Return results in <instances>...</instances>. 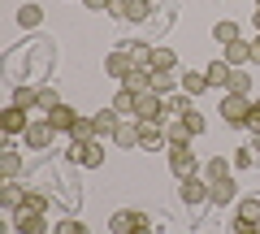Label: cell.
Masks as SVG:
<instances>
[{"mask_svg":"<svg viewBox=\"0 0 260 234\" xmlns=\"http://www.w3.org/2000/svg\"><path fill=\"white\" fill-rule=\"evenodd\" d=\"M52 139H56L52 122H48L44 113H35V117H30V126H26V135H22V143H26L30 152H48V148H52Z\"/></svg>","mask_w":260,"mask_h":234,"instance_id":"1","label":"cell"},{"mask_svg":"<svg viewBox=\"0 0 260 234\" xmlns=\"http://www.w3.org/2000/svg\"><path fill=\"white\" fill-rule=\"evenodd\" d=\"M225 117V126H247V113H251V95H234V91H225L221 95V109H217Z\"/></svg>","mask_w":260,"mask_h":234,"instance_id":"2","label":"cell"},{"mask_svg":"<svg viewBox=\"0 0 260 234\" xmlns=\"http://www.w3.org/2000/svg\"><path fill=\"white\" fill-rule=\"evenodd\" d=\"M135 122H165V95H156L148 87V91L135 95Z\"/></svg>","mask_w":260,"mask_h":234,"instance_id":"3","label":"cell"},{"mask_svg":"<svg viewBox=\"0 0 260 234\" xmlns=\"http://www.w3.org/2000/svg\"><path fill=\"white\" fill-rule=\"evenodd\" d=\"M130 70H139V65H135V56H130V44H117L109 56H104V74L117 78V83H126Z\"/></svg>","mask_w":260,"mask_h":234,"instance_id":"4","label":"cell"},{"mask_svg":"<svg viewBox=\"0 0 260 234\" xmlns=\"http://www.w3.org/2000/svg\"><path fill=\"white\" fill-rule=\"evenodd\" d=\"M200 156H195L191 148H169V174L174 178H191V174H200Z\"/></svg>","mask_w":260,"mask_h":234,"instance_id":"5","label":"cell"},{"mask_svg":"<svg viewBox=\"0 0 260 234\" xmlns=\"http://www.w3.org/2000/svg\"><path fill=\"white\" fill-rule=\"evenodd\" d=\"M178 199H182V204H204L208 199V178L204 174H191V178H178Z\"/></svg>","mask_w":260,"mask_h":234,"instance_id":"6","label":"cell"},{"mask_svg":"<svg viewBox=\"0 0 260 234\" xmlns=\"http://www.w3.org/2000/svg\"><path fill=\"white\" fill-rule=\"evenodd\" d=\"M70 160H78L83 169H100L104 165V143L91 139V143H70Z\"/></svg>","mask_w":260,"mask_h":234,"instance_id":"7","label":"cell"},{"mask_svg":"<svg viewBox=\"0 0 260 234\" xmlns=\"http://www.w3.org/2000/svg\"><path fill=\"white\" fill-rule=\"evenodd\" d=\"M160 148H169L165 122H139V152H160Z\"/></svg>","mask_w":260,"mask_h":234,"instance_id":"8","label":"cell"},{"mask_svg":"<svg viewBox=\"0 0 260 234\" xmlns=\"http://www.w3.org/2000/svg\"><path fill=\"white\" fill-rule=\"evenodd\" d=\"M139 225H148V217H143L139 208H117V213L109 217V230L113 234H135Z\"/></svg>","mask_w":260,"mask_h":234,"instance_id":"9","label":"cell"},{"mask_svg":"<svg viewBox=\"0 0 260 234\" xmlns=\"http://www.w3.org/2000/svg\"><path fill=\"white\" fill-rule=\"evenodd\" d=\"M13 230L18 234H48V221L35 208H18V213H13Z\"/></svg>","mask_w":260,"mask_h":234,"instance_id":"10","label":"cell"},{"mask_svg":"<svg viewBox=\"0 0 260 234\" xmlns=\"http://www.w3.org/2000/svg\"><path fill=\"white\" fill-rule=\"evenodd\" d=\"M30 117H35V113H26V109H18V104H9V109L0 113V126H5V135H26V126H30Z\"/></svg>","mask_w":260,"mask_h":234,"instance_id":"11","label":"cell"},{"mask_svg":"<svg viewBox=\"0 0 260 234\" xmlns=\"http://www.w3.org/2000/svg\"><path fill=\"white\" fill-rule=\"evenodd\" d=\"M109 143H117L121 152H135V148H139V122H135V117H121Z\"/></svg>","mask_w":260,"mask_h":234,"instance_id":"12","label":"cell"},{"mask_svg":"<svg viewBox=\"0 0 260 234\" xmlns=\"http://www.w3.org/2000/svg\"><path fill=\"white\" fill-rule=\"evenodd\" d=\"M239 199V182L234 178H217V182H208V204H234Z\"/></svg>","mask_w":260,"mask_h":234,"instance_id":"13","label":"cell"},{"mask_svg":"<svg viewBox=\"0 0 260 234\" xmlns=\"http://www.w3.org/2000/svg\"><path fill=\"white\" fill-rule=\"evenodd\" d=\"M44 117H48V122H52V130L56 135H70V130H74V122H78V113H74V104H56V109L52 113H44Z\"/></svg>","mask_w":260,"mask_h":234,"instance_id":"14","label":"cell"},{"mask_svg":"<svg viewBox=\"0 0 260 234\" xmlns=\"http://www.w3.org/2000/svg\"><path fill=\"white\" fill-rule=\"evenodd\" d=\"M26 195H30V191L22 187L18 178H13V182H5V187H0V208H5V213H18V208L26 204Z\"/></svg>","mask_w":260,"mask_h":234,"instance_id":"15","label":"cell"},{"mask_svg":"<svg viewBox=\"0 0 260 234\" xmlns=\"http://www.w3.org/2000/svg\"><path fill=\"white\" fill-rule=\"evenodd\" d=\"M225 61H230L234 70L239 65H251V61H256V44H247V39H234V44H225Z\"/></svg>","mask_w":260,"mask_h":234,"instance_id":"16","label":"cell"},{"mask_svg":"<svg viewBox=\"0 0 260 234\" xmlns=\"http://www.w3.org/2000/svg\"><path fill=\"white\" fill-rule=\"evenodd\" d=\"M9 104H18V109L35 113V109H39V87H30V83H13V95H9Z\"/></svg>","mask_w":260,"mask_h":234,"instance_id":"17","label":"cell"},{"mask_svg":"<svg viewBox=\"0 0 260 234\" xmlns=\"http://www.w3.org/2000/svg\"><path fill=\"white\" fill-rule=\"evenodd\" d=\"M91 122H95V139H113V130H117V122H121V117H117V109L109 104V109H100V113H95Z\"/></svg>","mask_w":260,"mask_h":234,"instance_id":"18","label":"cell"},{"mask_svg":"<svg viewBox=\"0 0 260 234\" xmlns=\"http://www.w3.org/2000/svg\"><path fill=\"white\" fill-rule=\"evenodd\" d=\"M178 70H152V91L156 95H174L178 87H182V78H174Z\"/></svg>","mask_w":260,"mask_h":234,"instance_id":"19","label":"cell"},{"mask_svg":"<svg viewBox=\"0 0 260 234\" xmlns=\"http://www.w3.org/2000/svg\"><path fill=\"white\" fill-rule=\"evenodd\" d=\"M230 74H234V65L230 61H208V70H204V78H208V87H230Z\"/></svg>","mask_w":260,"mask_h":234,"instance_id":"20","label":"cell"},{"mask_svg":"<svg viewBox=\"0 0 260 234\" xmlns=\"http://www.w3.org/2000/svg\"><path fill=\"white\" fill-rule=\"evenodd\" d=\"M195 95H186V91H174V95H165V122H174V117H182V113H191L195 109Z\"/></svg>","mask_w":260,"mask_h":234,"instance_id":"21","label":"cell"},{"mask_svg":"<svg viewBox=\"0 0 260 234\" xmlns=\"http://www.w3.org/2000/svg\"><path fill=\"white\" fill-rule=\"evenodd\" d=\"M165 135H169V148H186V143L195 139V135L186 130V122H182V117H174V122H165Z\"/></svg>","mask_w":260,"mask_h":234,"instance_id":"22","label":"cell"},{"mask_svg":"<svg viewBox=\"0 0 260 234\" xmlns=\"http://www.w3.org/2000/svg\"><path fill=\"white\" fill-rule=\"evenodd\" d=\"M234 217H239V221L260 225V195H243V199H239V208H234Z\"/></svg>","mask_w":260,"mask_h":234,"instance_id":"23","label":"cell"},{"mask_svg":"<svg viewBox=\"0 0 260 234\" xmlns=\"http://www.w3.org/2000/svg\"><path fill=\"white\" fill-rule=\"evenodd\" d=\"M0 174H5V182H13L22 174V156L13 148H0Z\"/></svg>","mask_w":260,"mask_h":234,"instance_id":"24","label":"cell"},{"mask_svg":"<svg viewBox=\"0 0 260 234\" xmlns=\"http://www.w3.org/2000/svg\"><path fill=\"white\" fill-rule=\"evenodd\" d=\"M182 91H186V95H204V91H208L204 70H186V74H182Z\"/></svg>","mask_w":260,"mask_h":234,"instance_id":"25","label":"cell"},{"mask_svg":"<svg viewBox=\"0 0 260 234\" xmlns=\"http://www.w3.org/2000/svg\"><path fill=\"white\" fill-rule=\"evenodd\" d=\"M148 70H178V52H174V48H152Z\"/></svg>","mask_w":260,"mask_h":234,"instance_id":"26","label":"cell"},{"mask_svg":"<svg viewBox=\"0 0 260 234\" xmlns=\"http://www.w3.org/2000/svg\"><path fill=\"white\" fill-rule=\"evenodd\" d=\"M213 39L225 48V44H234V39H243V30H239V22L225 18V22H217V26H213Z\"/></svg>","mask_w":260,"mask_h":234,"instance_id":"27","label":"cell"},{"mask_svg":"<svg viewBox=\"0 0 260 234\" xmlns=\"http://www.w3.org/2000/svg\"><path fill=\"white\" fill-rule=\"evenodd\" d=\"M230 169H234L230 160H221V156H208V165L200 169V174H204L208 182H217V178H230Z\"/></svg>","mask_w":260,"mask_h":234,"instance_id":"28","label":"cell"},{"mask_svg":"<svg viewBox=\"0 0 260 234\" xmlns=\"http://www.w3.org/2000/svg\"><path fill=\"white\" fill-rule=\"evenodd\" d=\"M113 109H117V117H135V91H130V87H117Z\"/></svg>","mask_w":260,"mask_h":234,"instance_id":"29","label":"cell"},{"mask_svg":"<svg viewBox=\"0 0 260 234\" xmlns=\"http://www.w3.org/2000/svg\"><path fill=\"white\" fill-rule=\"evenodd\" d=\"M225 91H234V95H251V74H247V65H239L230 74V87Z\"/></svg>","mask_w":260,"mask_h":234,"instance_id":"30","label":"cell"},{"mask_svg":"<svg viewBox=\"0 0 260 234\" xmlns=\"http://www.w3.org/2000/svg\"><path fill=\"white\" fill-rule=\"evenodd\" d=\"M121 87H130V91H135V95H139V91H148V87H152V70H130V78H126V83H121Z\"/></svg>","mask_w":260,"mask_h":234,"instance_id":"31","label":"cell"},{"mask_svg":"<svg viewBox=\"0 0 260 234\" xmlns=\"http://www.w3.org/2000/svg\"><path fill=\"white\" fill-rule=\"evenodd\" d=\"M95 139V122H87V117H78L74 130H70V143H91Z\"/></svg>","mask_w":260,"mask_h":234,"instance_id":"32","label":"cell"},{"mask_svg":"<svg viewBox=\"0 0 260 234\" xmlns=\"http://www.w3.org/2000/svg\"><path fill=\"white\" fill-rule=\"evenodd\" d=\"M18 22H22V26H39V22H44V9H39V5H22V9H18Z\"/></svg>","mask_w":260,"mask_h":234,"instance_id":"33","label":"cell"},{"mask_svg":"<svg viewBox=\"0 0 260 234\" xmlns=\"http://www.w3.org/2000/svg\"><path fill=\"white\" fill-rule=\"evenodd\" d=\"M256 160H260V156H256V152H251V143H247V148H239V152H234V160H230V165L239 169V174H247V169L256 165Z\"/></svg>","mask_w":260,"mask_h":234,"instance_id":"34","label":"cell"},{"mask_svg":"<svg viewBox=\"0 0 260 234\" xmlns=\"http://www.w3.org/2000/svg\"><path fill=\"white\" fill-rule=\"evenodd\" d=\"M182 122H186V130H191L195 139H200V135L208 130V122H204V113H200V109H191V113H182Z\"/></svg>","mask_w":260,"mask_h":234,"instance_id":"35","label":"cell"},{"mask_svg":"<svg viewBox=\"0 0 260 234\" xmlns=\"http://www.w3.org/2000/svg\"><path fill=\"white\" fill-rule=\"evenodd\" d=\"M56 104H61V95H56V87H39V109H35V113H52Z\"/></svg>","mask_w":260,"mask_h":234,"instance_id":"36","label":"cell"},{"mask_svg":"<svg viewBox=\"0 0 260 234\" xmlns=\"http://www.w3.org/2000/svg\"><path fill=\"white\" fill-rule=\"evenodd\" d=\"M52 234H91V230H87L83 221H70V217H65V221H56V225H52Z\"/></svg>","mask_w":260,"mask_h":234,"instance_id":"37","label":"cell"},{"mask_svg":"<svg viewBox=\"0 0 260 234\" xmlns=\"http://www.w3.org/2000/svg\"><path fill=\"white\" fill-rule=\"evenodd\" d=\"M247 130H251V135L260 130V100H251V113H247Z\"/></svg>","mask_w":260,"mask_h":234,"instance_id":"38","label":"cell"},{"mask_svg":"<svg viewBox=\"0 0 260 234\" xmlns=\"http://www.w3.org/2000/svg\"><path fill=\"white\" fill-rule=\"evenodd\" d=\"M230 234H260V225H251V221H239V217H234Z\"/></svg>","mask_w":260,"mask_h":234,"instance_id":"39","label":"cell"},{"mask_svg":"<svg viewBox=\"0 0 260 234\" xmlns=\"http://www.w3.org/2000/svg\"><path fill=\"white\" fill-rule=\"evenodd\" d=\"M83 5H87L91 13H109V9H113V0H83Z\"/></svg>","mask_w":260,"mask_h":234,"instance_id":"40","label":"cell"},{"mask_svg":"<svg viewBox=\"0 0 260 234\" xmlns=\"http://www.w3.org/2000/svg\"><path fill=\"white\" fill-rule=\"evenodd\" d=\"M251 152H256V156H260V130L251 135Z\"/></svg>","mask_w":260,"mask_h":234,"instance_id":"41","label":"cell"},{"mask_svg":"<svg viewBox=\"0 0 260 234\" xmlns=\"http://www.w3.org/2000/svg\"><path fill=\"white\" fill-rule=\"evenodd\" d=\"M251 22H256V30H260V9H256V13H251Z\"/></svg>","mask_w":260,"mask_h":234,"instance_id":"42","label":"cell"},{"mask_svg":"<svg viewBox=\"0 0 260 234\" xmlns=\"http://www.w3.org/2000/svg\"><path fill=\"white\" fill-rule=\"evenodd\" d=\"M135 234H152V230H148V225H139V230H135Z\"/></svg>","mask_w":260,"mask_h":234,"instance_id":"43","label":"cell"},{"mask_svg":"<svg viewBox=\"0 0 260 234\" xmlns=\"http://www.w3.org/2000/svg\"><path fill=\"white\" fill-rule=\"evenodd\" d=\"M256 61H260V39H256Z\"/></svg>","mask_w":260,"mask_h":234,"instance_id":"44","label":"cell"},{"mask_svg":"<svg viewBox=\"0 0 260 234\" xmlns=\"http://www.w3.org/2000/svg\"><path fill=\"white\" fill-rule=\"evenodd\" d=\"M148 5H156V0H148Z\"/></svg>","mask_w":260,"mask_h":234,"instance_id":"45","label":"cell"}]
</instances>
